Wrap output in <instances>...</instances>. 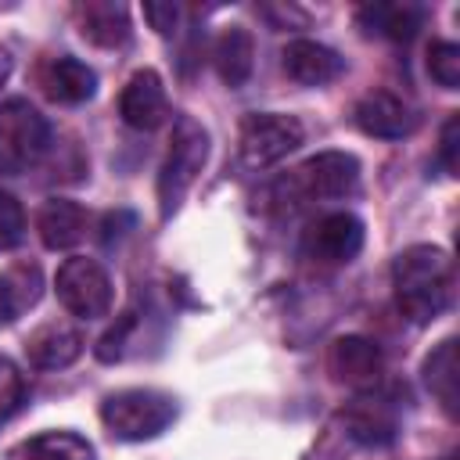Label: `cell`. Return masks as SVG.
<instances>
[{"label": "cell", "mask_w": 460, "mask_h": 460, "mask_svg": "<svg viewBox=\"0 0 460 460\" xmlns=\"http://www.w3.org/2000/svg\"><path fill=\"white\" fill-rule=\"evenodd\" d=\"M395 305L413 323H431L453 295V262L435 244H410L392 262Z\"/></svg>", "instance_id": "1"}, {"label": "cell", "mask_w": 460, "mask_h": 460, "mask_svg": "<svg viewBox=\"0 0 460 460\" xmlns=\"http://www.w3.org/2000/svg\"><path fill=\"white\" fill-rule=\"evenodd\" d=\"M205 162H208V133H205V126L187 119V115L176 119L165 162L158 169V208H162V219H169L183 205V198L194 187V180L201 176Z\"/></svg>", "instance_id": "2"}, {"label": "cell", "mask_w": 460, "mask_h": 460, "mask_svg": "<svg viewBox=\"0 0 460 460\" xmlns=\"http://www.w3.org/2000/svg\"><path fill=\"white\" fill-rule=\"evenodd\" d=\"M356 187H359V162L349 151H320L277 183V190L284 194V201L291 198V205L341 201L356 194Z\"/></svg>", "instance_id": "3"}, {"label": "cell", "mask_w": 460, "mask_h": 460, "mask_svg": "<svg viewBox=\"0 0 460 460\" xmlns=\"http://www.w3.org/2000/svg\"><path fill=\"white\" fill-rule=\"evenodd\" d=\"M101 420L115 438L144 442V438L162 435L176 420V399L155 388H122V392L104 395Z\"/></svg>", "instance_id": "4"}, {"label": "cell", "mask_w": 460, "mask_h": 460, "mask_svg": "<svg viewBox=\"0 0 460 460\" xmlns=\"http://www.w3.org/2000/svg\"><path fill=\"white\" fill-rule=\"evenodd\" d=\"M47 147H50L47 119L22 97L4 101L0 104V172L18 176L32 169Z\"/></svg>", "instance_id": "5"}, {"label": "cell", "mask_w": 460, "mask_h": 460, "mask_svg": "<svg viewBox=\"0 0 460 460\" xmlns=\"http://www.w3.org/2000/svg\"><path fill=\"white\" fill-rule=\"evenodd\" d=\"M54 291H58V302L79 316V320H97L111 309V277L104 273V266L97 259H86V255H72L58 266V277H54Z\"/></svg>", "instance_id": "6"}, {"label": "cell", "mask_w": 460, "mask_h": 460, "mask_svg": "<svg viewBox=\"0 0 460 460\" xmlns=\"http://www.w3.org/2000/svg\"><path fill=\"white\" fill-rule=\"evenodd\" d=\"M302 137H305V129L295 115L255 111V115H244V122H241L237 151L248 169H266V165L280 162L284 155H291L302 144Z\"/></svg>", "instance_id": "7"}, {"label": "cell", "mask_w": 460, "mask_h": 460, "mask_svg": "<svg viewBox=\"0 0 460 460\" xmlns=\"http://www.w3.org/2000/svg\"><path fill=\"white\" fill-rule=\"evenodd\" d=\"M302 248L316 262H352L363 248V223L352 212H327L305 230Z\"/></svg>", "instance_id": "8"}, {"label": "cell", "mask_w": 460, "mask_h": 460, "mask_svg": "<svg viewBox=\"0 0 460 460\" xmlns=\"http://www.w3.org/2000/svg\"><path fill=\"white\" fill-rule=\"evenodd\" d=\"M356 126L370 137H381V140H399V137H410L417 129V108L392 93V90H370L356 101Z\"/></svg>", "instance_id": "9"}, {"label": "cell", "mask_w": 460, "mask_h": 460, "mask_svg": "<svg viewBox=\"0 0 460 460\" xmlns=\"http://www.w3.org/2000/svg\"><path fill=\"white\" fill-rule=\"evenodd\" d=\"M119 115L133 129H158L165 122L169 97H165V83L155 68H140L126 79V86L119 93Z\"/></svg>", "instance_id": "10"}, {"label": "cell", "mask_w": 460, "mask_h": 460, "mask_svg": "<svg viewBox=\"0 0 460 460\" xmlns=\"http://www.w3.org/2000/svg\"><path fill=\"white\" fill-rule=\"evenodd\" d=\"M79 352H83V334L68 320H47L36 331H29V338H25V356L40 370H61V367L75 363Z\"/></svg>", "instance_id": "11"}, {"label": "cell", "mask_w": 460, "mask_h": 460, "mask_svg": "<svg viewBox=\"0 0 460 460\" xmlns=\"http://www.w3.org/2000/svg\"><path fill=\"white\" fill-rule=\"evenodd\" d=\"M327 370L338 385H370L381 374V349L363 334L334 338L327 349Z\"/></svg>", "instance_id": "12"}, {"label": "cell", "mask_w": 460, "mask_h": 460, "mask_svg": "<svg viewBox=\"0 0 460 460\" xmlns=\"http://www.w3.org/2000/svg\"><path fill=\"white\" fill-rule=\"evenodd\" d=\"M284 72L302 86H327L345 72V58L316 40H291L284 47Z\"/></svg>", "instance_id": "13"}, {"label": "cell", "mask_w": 460, "mask_h": 460, "mask_svg": "<svg viewBox=\"0 0 460 460\" xmlns=\"http://www.w3.org/2000/svg\"><path fill=\"white\" fill-rule=\"evenodd\" d=\"M40 86H43V93H47L50 101H58V104H83V101L93 97L97 75H93V68L83 65L79 58L61 54V58L43 61V68H40Z\"/></svg>", "instance_id": "14"}, {"label": "cell", "mask_w": 460, "mask_h": 460, "mask_svg": "<svg viewBox=\"0 0 460 460\" xmlns=\"http://www.w3.org/2000/svg\"><path fill=\"white\" fill-rule=\"evenodd\" d=\"M79 32L97 47H122L129 43V11L115 0H86L75 7Z\"/></svg>", "instance_id": "15"}, {"label": "cell", "mask_w": 460, "mask_h": 460, "mask_svg": "<svg viewBox=\"0 0 460 460\" xmlns=\"http://www.w3.org/2000/svg\"><path fill=\"white\" fill-rule=\"evenodd\" d=\"M36 230H40V241L50 252L72 248V244H79L86 237V208L68 201V198H50L36 212Z\"/></svg>", "instance_id": "16"}, {"label": "cell", "mask_w": 460, "mask_h": 460, "mask_svg": "<svg viewBox=\"0 0 460 460\" xmlns=\"http://www.w3.org/2000/svg\"><path fill=\"white\" fill-rule=\"evenodd\" d=\"M7 460H93V446L68 428H54L14 442L7 449Z\"/></svg>", "instance_id": "17"}, {"label": "cell", "mask_w": 460, "mask_h": 460, "mask_svg": "<svg viewBox=\"0 0 460 460\" xmlns=\"http://www.w3.org/2000/svg\"><path fill=\"white\" fill-rule=\"evenodd\" d=\"M212 61H216L219 79L230 90L244 86L248 75H252V65H255V40H252V32L244 25H226L219 32L216 47H212Z\"/></svg>", "instance_id": "18"}, {"label": "cell", "mask_w": 460, "mask_h": 460, "mask_svg": "<svg viewBox=\"0 0 460 460\" xmlns=\"http://www.w3.org/2000/svg\"><path fill=\"white\" fill-rule=\"evenodd\" d=\"M356 18L367 32L406 43L417 36V29L424 22V7H417V4H367V7H359Z\"/></svg>", "instance_id": "19"}, {"label": "cell", "mask_w": 460, "mask_h": 460, "mask_svg": "<svg viewBox=\"0 0 460 460\" xmlns=\"http://www.w3.org/2000/svg\"><path fill=\"white\" fill-rule=\"evenodd\" d=\"M424 385L438 399V406L453 417L456 413V399H460V392H456V341L453 338L438 341L431 349V356L424 359Z\"/></svg>", "instance_id": "20"}, {"label": "cell", "mask_w": 460, "mask_h": 460, "mask_svg": "<svg viewBox=\"0 0 460 460\" xmlns=\"http://www.w3.org/2000/svg\"><path fill=\"white\" fill-rule=\"evenodd\" d=\"M349 438L363 442V446H385L395 438V420L381 410V406H352L349 413H341Z\"/></svg>", "instance_id": "21"}, {"label": "cell", "mask_w": 460, "mask_h": 460, "mask_svg": "<svg viewBox=\"0 0 460 460\" xmlns=\"http://www.w3.org/2000/svg\"><path fill=\"white\" fill-rule=\"evenodd\" d=\"M428 72L438 86L456 90L460 86V47L449 40H435L428 47Z\"/></svg>", "instance_id": "22"}, {"label": "cell", "mask_w": 460, "mask_h": 460, "mask_svg": "<svg viewBox=\"0 0 460 460\" xmlns=\"http://www.w3.org/2000/svg\"><path fill=\"white\" fill-rule=\"evenodd\" d=\"M22 237H25V212L14 194L0 190V252L22 244Z\"/></svg>", "instance_id": "23"}, {"label": "cell", "mask_w": 460, "mask_h": 460, "mask_svg": "<svg viewBox=\"0 0 460 460\" xmlns=\"http://www.w3.org/2000/svg\"><path fill=\"white\" fill-rule=\"evenodd\" d=\"M22 392H25V381H22V370L7 359V356H0V424L18 410V402H22Z\"/></svg>", "instance_id": "24"}, {"label": "cell", "mask_w": 460, "mask_h": 460, "mask_svg": "<svg viewBox=\"0 0 460 460\" xmlns=\"http://www.w3.org/2000/svg\"><path fill=\"white\" fill-rule=\"evenodd\" d=\"M7 284H11V298H14V309L18 313L40 298V270L36 266H18L7 277Z\"/></svg>", "instance_id": "25"}, {"label": "cell", "mask_w": 460, "mask_h": 460, "mask_svg": "<svg viewBox=\"0 0 460 460\" xmlns=\"http://www.w3.org/2000/svg\"><path fill=\"white\" fill-rule=\"evenodd\" d=\"M456 147H460V115H449L442 126V137H438V162L449 176L456 172Z\"/></svg>", "instance_id": "26"}, {"label": "cell", "mask_w": 460, "mask_h": 460, "mask_svg": "<svg viewBox=\"0 0 460 460\" xmlns=\"http://www.w3.org/2000/svg\"><path fill=\"white\" fill-rule=\"evenodd\" d=\"M144 18L158 36H172L180 25V7L176 4H144Z\"/></svg>", "instance_id": "27"}, {"label": "cell", "mask_w": 460, "mask_h": 460, "mask_svg": "<svg viewBox=\"0 0 460 460\" xmlns=\"http://www.w3.org/2000/svg\"><path fill=\"white\" fill-rule=\"evenodd\" d=\"M18 309H14V298H11V284H7V277H0V327L14 316Z\"/></svg>", "instance_id": "28"}, {"label": "cell", "mask_w": 460, "mask_h": 460, "mask_svg": "<svg viewBox=\"0 0 460 460\" xmlns=\"http://www.w3.org/2000/svg\"><path fill=\"white\" fill-rule=\"evenodd\" d=\"M7 75H11V50L0 47V86L7 83Z\"/></svg>", "instance_id": "29"}]
</instances>
